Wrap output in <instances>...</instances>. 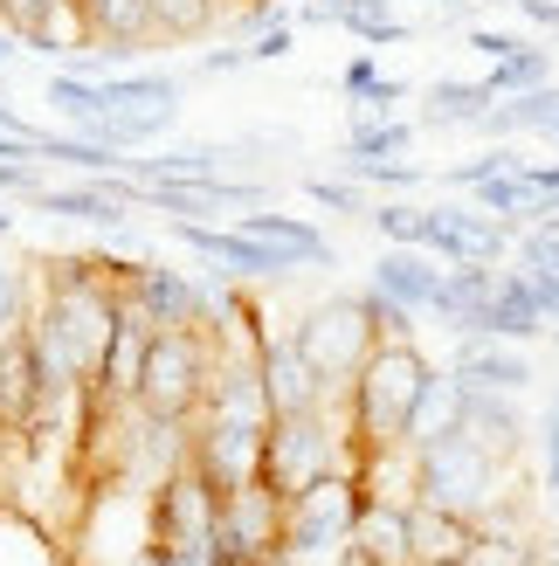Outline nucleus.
Here are the masks:
<instances>
[{
  "mask_svg": "<svg viewBox=\"0 0 559 566\" xmlns=\"http://www.w3.org/2000/svg\"><path fill=\"white\" fill-rule=\"evenodd\" d=\"M429 380V353L414 338H380L367 353V366L346 387V429L359 457L380 449H408V421H414V394Z\"/></svg>",
  "mask_w": 559,
  "mask_h": 566,
  "instance_id": "f257e3e1",
  "label": "nucleus"
},
{
  "mask_svg": "<svg viewBox=\"0 0 559 566\" xmlns=\"http://www.w3.org/2000/svg\"><path fill=\"white\" fill-rule=\"evenodd\" d=\"M359 463L352 429H346V408H297V415H270V436H263V484L276 497H297L312 491L318 476Z\"/></svg>",
  "mask_w": 559,
  "mask_h": 566,
  "instance_id": "f03ea898",
  "label": "nucleus"
},
{
  "mask_svg": "<svg viewBox=\"0 0 559 566\" xmlns=\"http://www.w3.org/2000/svg\"><path fill=\"white\" fill-rule=\"evenodd\" d=\"M221 366V332L214 325H166L146 346V374H138V408L166 421H193L214 387Z\"/></svg>",
  "mask_w": 559,
  "mask_h": 566,
  "instance_id": "7ed1b4c3",
  "label": "nucleus"
},
{
  "mask_svg": "<svg viewBox=\"0 0 559 566\" xmlns=\"http://www.w3.org/2000/svg\"><path fill=\"white\" fill-rule=\"evenodd\" d=\"M414 497L477 525L491 504L511 497V463H497L491 449H477L470 436L422 442V449H414Z\"/></svg>",
  "mask_w": 559,
  "mask_h": 566,
  "instance_id": "20e7f679",
  "label": "nucleus"
},
{
  "mask_svg": "<svg viewBox=\"0 0 559 566\" xmlns=\"http://www.w3.org/2000/svg\"><path fill=\"white\" fill-rule=\"evenodd\" d=\"M291 338H297V353L312 359V374H318V387H325L331 408H346L352 374H359V366H367V353L380 346V332H373V318H367V304H359V291H339V297L312 304V311L291 325Z\"/></svg>",
  "mask_w": 559,
  "mask_h": 566,
  "instance_id": "39448f33",
  "label": "nucleus"
},
{
  "mask_svg": "<svg viewBox=\"0 0 559 566\" xmlns=\"http://www.w3.org/2000/svg\"><path fill=\"white\" fill-rule=\"evenodd\" d=\"M214 518H221V491L193 463H180L146 497V553L166 559V566H208Z\"/></svg>",
  "mask_w": 559,
  "mask_h": 566,
  "instance_id": "423d86ee",
  "label": "nucleus"
},
{
  "mask_svg": "<svg viewBox=\"0 0 559 566\" xmlns=\"http://www.w3.org/2000/svg\"><path fill=\"white\" fill-rule=\"evenodd\" d=\"M276 546H284V497H276L263 476L221 497L208 566H263V559H276Z\"/></svg>",
  "mask_w": 559,
  "mask_h": 566,
  "instance_id": "0eeeda50",
  "label": "nucleus"
},
{
  "mask_svg": "<svg viewBox=\"0 0 559 566\" xmlns=\"http://www.w3.org/2000/svg\"><path fill=\"white\" fill-rule=\"evenodd\" d=\"M118 291H125V304L152 332H166V325H208V276L166 270V263H118Z\"/></svg>",
  "mask_w": 559,
  "mask_h": 566,
  "instance_id": "6e6552de",
  "label": "nucleus"
},
{
  "mask_svg": "<svg viewBox=\"0 0 559 566\" xmlns=\"http://www.w3.org/2000/svg\"><path fill=\"white\" fill-rule=\"evenodd\" d=\"M263 436L270 429H242V421H208V415H193V449H187V463L208 476V484L229 497L242 484H256L263 476Z\"/></svg>",
  "mask_w": 559,
  "mask_h": 566,
  "instance_id": "1a4fd4ad",
  "label": "nucleus"
},
{
  "mask_svg": "<svg viewBox=\"0 0 559 566\" xmlns=\"http://www.w3.org/2000/svg\"><path fill=\"white\" fill-rule=\"evenodd\" d=\"M463 436L477 442V449H491L497 463L518 470L525 442H532V415H525V401L505 394V387H470L463 380Z\"/></svg>",
  "mask_w": 559,
  "mask_h": 566,
  "instance_id": "9d476101",
  "label": "nucleus"
},
{
  "mask_svg": "<svg viewBox=\"0 0 559 566\" xmlns=\"http://www.w3.org/2000/svg\"><path fill=\"white\" fill-rule=\"evenodd\" d=\"M256 366H263V394H270V415H297V408H331L325 387L312 374V359L297 353L291 332H263L256 346Z\"/></svg>",
  "mask_w": 559,
  "mask_h": 566,
  "instance_id": "9b49d317",
  "label": "nucleus"
},
{
  "mask_svg": "<svg viewBox=\"0 0 559 566\" xmlns=\"http://www.w3.org/2000/svg\"><path fill=\"white\" fill-rule=\"evenodd\" d=\"M0 28L35 49V55H55L63 63L70 49H83V21H76V0H0Z\"/></svg>",
  "mask_w": 559,
  "mask_h": 566,
  "instance_id": "f8f14e48",
  "label": "nucleus"
},
{
  "mask_svg": "<svg viewBox=\"0 0 559 566\" xmlns=\"http://www.w3.org/2000/svg\"><path fill=\"white\" fill-rule=\"evenodd\" d=\"M76 21H83V42L118 49V63H138L146 49H159L146 0H76Z\"/></svg>",
  "mask_w": 559,
  "mask_h": 566,
  "instance_id": "ddd939ff",
  "label": "nucleus"
},
{
  "mask_svg": "<svg viewBox=\"0 0 559 566\" xmlns=\"http://www.w3.org/2000/svg\"><path fill=\"white\" fill-rule=\"evenodd\" d=\"M450 374L470 380V387H505V394H525L532 387V359H525L511 338H491V332H456V359Z\"/></svg>",
  "mask_w": 559,
  "mask_h": 566,
  "instance_id": "4468645a",
  "label": "nucleus"
},
{
  "mask_svg": "<svg viewBox=\"0 0 559 566\" xmlns=\"http://www.w3.org/2000/svg\"><path fill=\"white\" fill-rule=\"evenodd\" d=\"M470 332H491V338H511V346H525V338H546V311L532 297V283H525L518 263H497V291L484 297L477 325Z\"/></svg>",
  "mask_w": 559,
  "mask_h": 566,
  "instance_id": "2eb2a0df",
  "label": "nucleus"
},
{
  "mask_svg": "<svg viewBox=\"0 0 559 566\" xmlns=\"http://www.w3.org/2000/svg\"><path fill=\"white\" fill-rule=\"evenodd\" d=\"M235 229L242 235H256V242H270V249H284V256L304 270V263H318V270H331L339 263V249H331V235L318 229V221H304V214H276V208H249V214H235Z\"/></svg>",
  "mask_w": 559,
  "mask_h": 566,
  "instance_id": "dca6fc26",
  "label": "nucleus"
},
{
  "mask_svg": "<svg viewBox=\"0 0 559 566\" xmlns=\"http://www.w3.org/2000/svg\"><path fill=\"white\" fill-rule=\"evenodd\" d=\"M367 283L422 318V311L435 304V291H442V256H429V249H394V242H387L380 256H373V276H367Z\"/></svg>",
  "mask_w": 559,
  "mask_h": 566,
  "instance_id": "f3484780",
  "label": "nucleus"
},
{
  "mask_svg": "<svg viewBox=\"0 0 559 566\" xmlns=\"http://www.w3.org/2000/svg\"><path fill=\"white\" fill-rule=\"evenodd\" d=\"M470 539H477V525L456 518V512H435V504L414 497L408 504V566L422 559V566H463Z\"/></svg>",
  "mask_w": 559,
  "mask_h": 566,
  "instance_id": "a211bd4d",
  "label": "nucleus"
},
{
  "mask_svg": "<svg viewBox=\"0 0 559 566\" xmlns=\"http://www.w3.org/2000/svg\"><path fill=\"white\" fill-rule=\"evenodd\" d=\"M442 436H463V380L450 366H429L422 394H414V421H408V449L442 442Z\"/></svg>",
  "mask_w": 559,
  "mask_h": 566,
  "instance_id": "6ab92c4d",
  "label": "nucleus"
},
{
  "mask_svg": "<svg viewBox=\"0 0 559 566\" xmlns=\"http://www.w3.org/2000/svg\"><path fill=\"white\" fill-rule=\"evenodd\" d=\"M491 291H497V263H477V256H470V263H450V270H442V291H435L429 311H435L450 332H470Z\"/></svg>",
  "mask_w": 559,
  "mask_h": 566,
  "instance_id": "aec40b11",
  "label": "nucleus"
},
{
  "mask_svg": "<svg viewBox=\"0 0 559 566\" xmlns=\"http://www.w3.org/2000/svg\"><path fill=\"white\" fill-rule=\"evenodd\" d=\"M552 118H559V83H532V91H518V97H497L491 111H484V138H546L552 132Z\"/></svg>",
  "mask_w": 559,
  "mask_h": 566,
  "instance_id": "412c9836",
  "label": "nucleus"
},
{
  "mask_svg": "<svg viewBox=\"0 0 559 566\" xmlns=\"http://www.w3.org/2000/svg\"><path fill=\"white\" fill-rule=\"evenodd\" d=\"M173 125H180V97H166V104H110L91 138H104V146L131 153V146H152V138H166Z\"/></svg>",
  "mask_w": 559,
  "mask_h": 566,
  "instance_id": "4be33fe9",
  "label": "nucleus"
},
{
  "mask_svg": "<svg viewBox=\"0 0 559 566\" xmlns=\"http://www.w3.org/2000/svg\"><path fill=\"white\" fill-rule=\"evenodd\" d=\"M35 159H55V166H70V174H83V180L125 174V153L104 146V138H91V132H35Z\"/></svg>",
  "mask_w": 559,
  "mask_h": 566,
  "instance_id": "5701e85b",
  "label": "nucleus"
},
{
  "mask_svg": "<svg viewBox=\"0 0 559 566\" xmlns=\"http://www.w3.org/2000/svg\"><path fill=\"white\" fill-rule=\"evenodd\" d=\"M491 104H497V97L484 91V76H477V83H463V76H435V83H429V111H422V125H470V132H477Z\"/></svg>",
  "mask_w": 559,
  "mask_h": 566,
  "instance_id": "b1692460",
  "label": "nucleus"
},
{
  "mask_svg": "<svg viewBox=\"0 0 559 566\" xmlns=\"http://www.w3.org/2000/svg\"><path fill=\"white\" fill-rule=\"evenodd\" d=\"M152 8V35L159 42H201L221 28V14H229V0H146Z\"/></svg>",
  "mask_w": 559,
  "mask_h": 566,
  "instance_id": "393cba45",
  "label": "nucleus"
},
{
  "mask_svg": "<svg viewBox=\"0 0 559 566\" xmlns=\"http://www.w3.org/2000/svg\"><path fill=\"white\" fill-rule=\"evenodd\" d=\"M42 97L55 104V118H63L70 132H97V118H104V83H97V76H76V70H55Z\"/></svg>",
  "mask_w": 559,
  "mask_h": 566,
  "instance_id": "a878e982",
  "label": "nucleus"
},
{
  "mask_svg": "<svg viewBox=\"0 0 559 566\" xmlns=\"http://www.w3.org/2000/svg\"><path fill=\"white\" fill-rule=\"evenodd\" d=\"M532 83H552V49H539V42H518L511 55H497L484 70L491 97H518V91H532Z\"/></svg>",
  "mask_w": 559,
  "mask_h": 566,
  "instance_id": "bb28decb",
  "label": "nucleus"
},
{
  "mask_svg": "<svg viewBox=\"0 0 559 566\" xmlns=\"http://www.w3.org/2000/svg\"><path fill=\"white\" fill-rule=\"evenodd\" d=\"M35 263H21V256H8L0 249V338H14V332H28V318H35Z\"/></svg>",
  "mask_w": 559,
  "mask_h": 566,
  "instance_id": "cd10ccee",
  "label": "nucleus"
},
{
  "mask_svg": "<svg viewBox=\"0 0 559 566\" xmlns=\"http://www.w3.org/2000/svg\"><path fill=\"white\" fill-rule=\"evenodd\" d=\"M339 174L359 180V187H380V193H414V187H429V166L408 159V153H394V159H352V153H346Z\"/></svg>",
  "mask_w": 559,
  "mask_h": 566,
  "instance_id": "c85d7f7f",
  "label": "nucleus"
},
{
  "mask_svg": "<svg viewBox=\"0 0 559 566\" xmlns=\"http://www.w3.org/2000/svg\"><path fill=\"white\" fill-rule=\"evenodd\" d=\"M346 153H352V159H394V153H414V125H408V118H367V111H352Z\"/></svg>",
  "mask_w": 559,
  "mask_h": 566,
  "instance_id": "c756f323",
  "label": "nucleus"
},
{
  "mask_svg": "<svg viewBox=\"0 0 559 566\" xmlns=\"http://www.w3.org/2000/svg\"><path fill=\"white\" fill-rule=\"evenodd\" d=\"M367 221H373V235H380V242H394V249H422L429 208H414V201H380V208H367Z\"/></svg>",
  "mask_w": 559,
  "mask_h": 566,
  "instance_id": "7c9ffc66",
  "label": "nucleus"
},
{
  "mask_svg": "<svg viewBox=\"0 0 559 566\" xmlns=\"http://www.w3.org/2000/svg\"><path fill=\"white\" fill-rule=\"evenodd\" d=\"M511 166H525V153H511V146H484V153H470V159H456V166H442V187L470 193V187H484L491 174H511Z\"/></svg>",
  "mask_w": 559,
  "mask_h": 566,
  "instance_id": "2f4dec72",
  "label": "nucleus"
},
{
  "mask_svg": "<svg viewBox=\"0 0 559 566\" xmlns=\"http://www.w3.org/2000/svg\"><path fill=\"white\" fill-rule=\"evenodd\" d=\"M359 304H367V318H373V332H380V338H414V311H408V304H394L387 291H373V283H367V291H359Z\"/></svg>",
  "mask_w": 559,
  "mask_h": 566,
  "instance_id": "473e14b6",
  "label": "nucleus"
},
{
  "mask_svg": "<svg viewBox=\"0 0 559 566\" xmlns=\"http://www.w3.org/2000/svg\"><path fill=\"white\" fill-rule=\"evenodd\" d=\"M304 193H312L318 208H331V214H367V193H359V180H304Z\"/></svg>",
  "mask_w": 559,
  "mask_h": 566,
  "instance_id": "72a5a7b5",
  "label": "nucleus"
},
{
  "mask_svg": "<svg viewBox=\"0 0 559 566\" xmlns=\"http://www.w3.org/2000/svg\"><path fill=\"white\" fill-rule=\"evenodd\" d=\"M242 49H249V70H256V63H284V55L297 49V21H270L263 35H249Z\"/></svg>",
  "mask_w": 559,
  "mask_h": 566,
  "instance_id": "f704fd0d",
  "label": "nucleus"
},
{
  "mask_svg": "<svg viewBox=\"0 0 559 566\" xmlns=\"http://www.w3.org/2000/svg\"><path fill=\"white\" fill-rule=\"evenodd\" d=\"M42 187V159H0V193H35Z\"/></svg>",
  "mask_w": 559,
  "mask_h": 566,
  "instance_id": "c9c22d12",
  "label": "nucleus"
},
{
  "mask_svg": "<svg viewBox=\"0 0 559 566\" xmlns=\"http://www.w3.org/2000/svg\"><path fill=\"white\" fill-rule=\"evenodd\" d=\"M518 263H539V270H552V276H559V235L525 229V235H518Z\"/></svg>",
  "mask_w": 559,
  "mask_h": 566,
  "instance_id": "e433bc0d",
  "label": "nucleus"
},
{
  "mask_svg": "<svg viewBox=\"0 0 559 566\" xmlns=\"http://www.w3.org/2000/svg\"><path fill=\"white\" fill-rule=\"evenodd\" d=\"M373 83H380V63H373V49H367V55H352V63L339 70V91H346L352 104H359V97H367V91H373Z\"/></svg>",
  "mask_w": 559,
  "mask_h": 566,
  "instance_id": "4c0bfd02",
  "label": "nucleus"
},
{
  "mask_svg": "<svg viewBox=\"0 0 559 566\" xmlns=\"http://www.w3.org/2000/svg\"><path fill=\"white\" fill-rule=\"evenodd\" d=\"M235 70H249V49L242 42H221V49H208L201 63H193V76H235Z\"/></svg>",
  "mask_w": 559,
  "mask_h": 566,
  "instance_id": "58836bf2",
  "label": "nucleus"
},
{
  "mask_svg": "<svg viewBox=\"0 0 559 566\" xmlns=\"http://www.w3.org/2000/svg\"><path fill=\"white\" fill-rule=\"evenodd\" d=\"M525 270V283H532V297H539V311H546V325L559 318V276L552 270H539V263H518Z\"/></svg>",
  "mask_w": 559,
  "mask_h": 566,
  "instance_id": "ea45409f",
  "label": "nucleus"
},
{
  "mask_svg": "<svg viewBox=\"0 0 559 566\" xmlns=\"http://www.w3.org/2000/svg\"><path fill=\"white\" fill-rule=\"evenodd\" d=\"M414 35V28L401 21V14H387V21H367V28H359V42H367V49H394V42H408Z\"/></svg>",
  "mask_w": 559,
  "mask_h": 566,
  "instance_id": "a19ab883",
  "label": "nucleus"
},
{
  "mask_svg": "<svg viewBox=\"0 0 559 566\" xmlns=\"http://www.w3.org/2000/svg\"><path fill=\"white\" fill-rule=\"evenodd\" d=\"M525 35H505V28H470V49L484 55V63H497V55H511Z\"/></svg>",
  "mask_w": 559,
  "mask_h": 566,
  "instance_id": "79ce46f5",
  "label": "nucleus"
},
{
  "mask_svg": "<svg viewBox=\"0 0 559 566\" xmlns=\"http://www.w3.org/2000/svg\"><path fill=\"white\" fill-rule=\"evenodd\" d=\"M539 457H546V484L559 497V415H539Z\"/></svg>",
  "mask_w": 559,
  "mask_h": 566,
  "instance_id": "37998d69",
  "label": "nucleus"
},
{
  "mask_svg": "<svg viewBox=\"0 0 559 566\" xmlns=\"http://www.w3.org/2000/svg\"><path fill=\"white\" fill-rule=\"evenodd\" d=\"M525 180H532V193H552V201H559V159H552V166H532V159H525Z\"/></svg>",
  "mask_w": 559,
  "mask_h": 566,
  "instance_id": "c03bdc74",
  "label": "nucleus"
},
{
  "mask_svg": "<svg viewBox=\"0 0 559 566\" xmlns=\"http://www.w3.org/2000/svg\"><path fill=\"white\" fill-rule=\"evenodd\" d=\"M0 132H28V125L14 118V104H8V97H0Z\"/></svg>",
  "mask_w": 559,
  "mask_h": 566,
  "instance_id": "a18cd8bd",
  "label": "nucleus"
},
{
  "mask_svg": "<svg viewBox=\"0 0 559 566\" xmlns=\"http://www.w3.org/2000/svg\"><path fill=\"white\" fill-rule=\"evenodd\" d=\"M14 49H21V42L8 35V28H0V63H14Z\"/></svg>",
  "mask_w": 559,
  "mask_h": 566,
  "instance_id": "49530a36",
  "label": "nucleus"
},
{
  "mask_svg": "<svg viewBox=\"0 0 559 566\" xmlns=\"http://www.w3.org/2000/svg\"><path fill=\"white\" fill-rule=\"evenodd\" d=\"M546 338H552V346H559V318H552V325H546Z\"/></svg>",
  "mask_w": 559,
  "mask_h": 566,
  "instance_id": "de8ad7c7",
  "label": "nucleus"
},
{
  "mask_svg": "<svg viewBox=\"0 0 559 566\" xmlns=\"http://www.w3.org/2000/svg\"><path fill=\"white\" fill-rule=\"evenodd\" d=\"M546 138H552V146H559V118H552V132H546Z\"/></svg>",
  "mask_w": 559,
  "mask_h": 566,
  "instance_id": "09e8293b",
  "label": "nucleus"
},
{
  "mask_svg": "<svg viewBox=\"0 0 559 566\" xmlns=\"http://www.w3.org/2000/svg\"><path fill=\"white\" fill-rule=\"evenodd\" d=\"M435 8H456V0H435Z\"/></svg>",
  "mask_w": 559,
  "mask_h": 566,
  "instance_id": "8fccbe9b",
  "label": "nucleus"
},
{
  "mask_svg": "<svg viewBox=\"0 0 559 566\" xmlns=\"http://www.w3.org/2000/svg\"><path fill=\"white\" fill-rule=\"evenodd\" d=\"M414 566H422V559H414Z\"/></svg>",
  "mask_w": 559,
  "mask_h": 566,
  "instance_id": "3c124183",
  "label": "nucleus"
}]
</instances>
